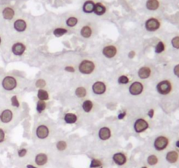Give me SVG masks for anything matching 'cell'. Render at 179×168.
I'll list each match as a JSON object with an SVG mask.
<instances>
[{
    "label": "cell",
    "mask_w": 179,
    "mask_h": 168,
    "mask_svg": "<svg viewBox=\"0 0 179 168\" xmlns=\"http://www.w3.org/2000/svg\"><path fill=\"white\" fill-rule=\"evenodd\" d=\"M77 70L83 75H91L97 70V63L91 59H83L77 65Z\"/></svg>",
    "instance_id": "cell-1"
},
{
    "label": "cell",
    "mask_w": 179,
    "mask_h": 168,
    "mask_svg": "<svg viewBox=\"0 0 179 168\" xmlns=\"http://www.w3.org/2000/svg\"><path fill=\"white\" fill-rule=\"evenodd\" d=\"M155 90L160 96H169L173 90V83L169 79L161 80L156 83Z\"/></svg>",
    "instance_id": "cell-2"
},
{
    "label": "cell",
    "mask_w": 179,
    "mask_h": 168,
    "mask_svg": "<svg viewBox=\"0 0 179 168\" xmlns=\"http://www.w3.org/2000/svg\"><path fill=\"white\" fill-rule=\"evenodd\" d=\"M170 144V139L166 135H159L155 137L153 141V148L155 152H162L169 147Z\"/></svg>",
    "instance_id": "cell-3"
},
{
    "label": "cell",
    "mask_w": 179,
    "mask_h": 168,
    "mask_svg": "<svg viewBox=\"0 0 179 168\" xmlns=\"http://www.w3.org/2000/svg\"><path fill=\"white\" fill-rule=\"evenodd\" d=\"M51 132H52L51 127L47 123H40L36 126L35 130V137L37 139L41 140V141L49 138V137L51 135Z\"/></svg>",
    "instance_id": "cell-4"
},
{
    "label": "cell",
    "mask_w": 179,
    "mask_h": 168,
    "mask_svg": "<svg viewBox=\"0 0 179 168\" xmlns=\"http://www.w3.org/2000/svg\"><path fill=\"white\" fill-rule=\"evenodd\" d=\"M162 27V21L156 17H149L144 22V28L148 33H155Z\"/></svg>",
    "instance_id": "cell-5"
},
{
    "label": "cell",
    "mask_w": 179,
    "mask_h": 168,
    "mask_svg": "<svg viewBox=\"0 0 179 168\" xmlns=\"http://www.w3.org/2000/svg\"><path fill=\"white\" fill-rule=\"evenodd\" d=\"M102 55L108 60L116 58L119 53V47L115 44H106L102 47Z\"/></svg>",
    "instance_id": "cell-6"
},
{
    "label": "cell",
    "mask_w": 179,
    "mask_h": 168,
    "mask_svg": "<svg viewBox=\"0 0 179 168\" xmlns=\"http://www.w3.org/2000/svg\"><path fill=\"white\" fill-rule=\"evenodd\" d=\"M2 88L5 91H12L16 89L19 86V81L13 75H6L3 78L1 81Z\"/></svg>",
    "instance_id": "cell-7"
},
{
    "label": "cell",
    "mask_w": 179,
    "mask_h": 168,
    "mask_svg": "<svg viewBox=\"0 0 179 168\" xmlns=\"http://www.w3.org/2000/svg\"><path fill=\"white\" fill-rule=\"evenodd\" d=\"M128 156L125 152H116L111 155V161L112 163L119 167H126L128 163Z\"/></svg>",
    "instance_id": "cell-8"
},
{
    "label": "cell",
    "mask_w": 179,
    "mask_h": 168,
    "mask_svg": "<svg viewBox=\"0 0 179 168\" xmlns=\"http://www.w3.org/2000/svg\"><path fill=\"white\" fill-rule=\"evenodd\" d=\"M79 34L83 39H90L96 34V26L93 23L88 22L81 26Z\"/></svg>",
    "instance_id": "cell-9"
},
{
    "label": "cell",
    "mask_w": 179,
    "mask_h": 168,
    "mask_svg": "<svg viewBox=\"0 0 179 168\" xmlns=\"http://www.w3.org/2000/svg\"><path fill=\"white\" fill-rule=\"evenodd\" d=\"M145 91V85L142 81H134L129 84L128 93L132 97H140Z\"/></svg>",
    "instance_id": "cell-10"
},
{
    "label": "cell",
    "mask_w": 179,
    "mask_h": 168,
    "mask_svg": "<svg viewBox=\"0 0 179 168\" xmlns=\"http://www.w3.org/2000/svg\"><path fill=\"white\" fill-rule=\"evenodd\" d=\"M91 89L92 93L95 96L101 97V96H105L108 90V86L106 81L98 80L92 83Z\"/></svg>",
    "instance_id": "cell-11"
},
{
    "label": "cell",
    "mask_w": 179,
    "mask_h": 168,
    "mask_svg": "<svg viewBox=\"0 0 179 168\" xmlns=\"http://www.w3.org/2000/svg\"><path fill=\"white\" fill-rule=\"evenodd\" d=\"M50 160L49 154L47 152H39L34 157V164L39 168L46 167Z\"/></svg>",
    "instance_id": "cell-12"
},
{
    "label": "cell",
    "mask_w": 179,
    "mask_h": 168,
    "mask_svg": "<svg viewBox=\"0 0 179 168\" xmlns=\"http://www.w3.org/2000/svg\"><path fill=\"white\" fill-rule=\"evenodd\" d=\"M133 129L135 133L142 134L149 129V122L144 117H139L134 121L133 124Z\"/></svg>",
    "instance_id": "cell-13"
},
{
    "label": "cell",
    "mask_w": 179,
    "mask_h": 168,
    "mask_svg": "<svg viewBox=\"0 0 179 168\" xmlns=\"http://www.w3.org/2000/svg\"><path fill=\"white\" fill-rule=\"evenodd\" d=\"M27 50V45L23 41H16L12 45L11 47V52L13 55L15 56H23Z\"/></svg>",
    "instance_id": "cell-14"
},
{
    "label": "cell",
    "mask_w": 179,
    "mask_h": 168,
    "mask_svg": "<svg viewBox=\"0 0 179 168\" xmlns=\"http://www.w3.org/2000/svg\"><path fill=\"white\" fill-rule=\"evenodd\" d=\"M12 26H13V29L17 33L23 34V33L27 32V30L28 29L29 24H28V21L26 19H24V18H18V19H16L13 21Z\"/></svg>",
    "instance_id": "cell-15"
},
{
    "label": "cell",
    "mask_w": 179,
    "mask_h": 168,
    "mask_svg": "<svg viewBox=\"0 0 179 168\" xmlns=\"http://www.w3.org/2000/svg\"><path fill=\"white\" fill-rule=\"evenodd\" d=\"M111 137H112V130L107 125L102 126L98 131V138L100 141L106 142L111 138Z\"/></svg>",
    "instance_id": "cell-16"
},
{
    "label": "cell",
    "mask_w": 179,
    "mask_h": 168,
    "mask_svg": "<svg viewBox=\"0 0 179 168\" xmlns=\"http://www.w3.org/2000/svg\"><path fill=\"white\" fill-rule=\"evenodd\" d=\"M14 119V111L12 109H4L0 113V121L2 124H7Z\"/></svg>",
    "instance_id": "cell-17"
},
{
    "label": "cell",
    "mask_w": 179,
    "mask_h": 168,
    "mask_svg": "<svg viewBox=\"0 0 179 168\" xmlns=\"http://www.w3.org/2000/svg\"><path fill=\"white\" fill-rule=\"evenodd\" d=\"M153 74V70L152 67L147 65H144L142 66L138 69L137 71V76L140 80H147L152 76Z\"/></svg>",
    "instance_id": "cell-18"
},
{
    "label": "cell",
    "mask_w": 179,
    "mask_h": 168,
    "mask_svg": "<svg viewBox=\"0 0 179 168\" xmlns=\"http://www.w3.org/2000/svg\"><path fill=\"white\" fill-rule=\"evenodd\" d=\"M165 160L170 165L177 164L179 161V152L177 150H170L165 154Z\"/></svg>",
    "instance_id": "cell-19"
},
{
    "label": "cell",
    "mask_w": 179,
    "mask_h": 168,
    "mask_svg": "<svg viewBox=\"0 0 179 168\" xmlns=\"http://www.w3.org/2000/svg\"><path fill=\"white\" fill-rule=\"evenodd\" d=\"M107 11V5L104 2L98 1L95 4V8H94L93 14H95L96 16H98V17H102V16H104V15L106 14Z\"/></svg>",
    "instance_id": "cell-20"
},
{
    "label": "cell",
    "mask_w": 179,
    "mask_h": 168,
    "mask_svg": "<svg viewBox=\"0 0 179 168\" xmlns=\"http://www.w3.org/2000/svg\"><path fill=\"white\" fill-rule=\"evenodd\" d=\"M160 157L155 153H150L146 158V165L149 168L157 167L160 164Z\"/></svg>",
    "instance_id": "cell-21"
},
{
    "label": "cell",
    "mask_w": 179,
    "mask_h": 168,
    "mask_svg": "<svg viewBox=\"0 0 179 168\" xmlns=\"http://www.w3.org/2000/svg\"><path fill=\"white\" fill-rule=\"evenodd\" d=\"M80 22V17L76 14H71L69 15L65 19V26L67 28H75L78 26Z\"/></svg>",
    "instance_id": "cell-22"
},
{
    "label": "cell",
    "mask_w": 179,
    "mask_h": 168,
    "mask_svg": "<svg viewBox=\"0 0 179 168\" xmlns=\"http://www.w3.org/2000/svg\"><path fill=\"white\" fill-rule=\"evenodd\" d=\"M2 16L5 20H12L16 16L15 9L12 6H5L2 11Z\"/></svg>",
    "instance_id": "cell-23"
},
{
    "label": "cell",
    "mask_w": 179,
    "mask_h": 168,
    "mask_svg": "<svg viewBox=\"0 0 179 168\" xmlns=\"http://www.w3.org/2000/svg\"><path fill=\"white\" fill-rule=\"evenodd\" d=\"M95 0H85L82 5V11L84 14H92L95 8Z\"/></svg>",
    "instance_id": "cell-24"
},
{
    "label": "cell",
    "mask_w": 179,
    "mask_h": 168,
    "mask_svg": "<svg viewBox=\"0 0 179 168\" xmlns=\"http://www.w3.org/2000/svg\"><path fill=\"white\" fill-rule=\"evenodd\" d=\"M81 108L83 109V111L86 114H90L94 110L95 108V102L91 101V99H84L82 102L81 104Z\"/></svg>",
    "instance_id": "cell-25"
},
{
    "label": "cell",
    "mask_w": 179,
    "mask_h": 168,
    "mask_svg": "<svg viewBox=\"0 0 179 168\" xmlns=\"http://www.w3.org/2000/svg\"><path fill=\"white\" fill-rule=\"evenodd\" d=\"M145 7L149 11H155L161 7V0H146Z\"/></svg>",
    "instance_id": "cell-26"
},
{
    "label": "cell",
    "mask_w": 179,
    "mask_h": 168,
    "mask_svg": "<svg viewBox=\"0 0 179 168\" xmlns=\"http://www.w3.org/2000/svg\"><path fill=\"white\" fill-rule=\"evenodd\" d=\"M78 119V116L73 112H67L63 116V121L66 124H75L77 123Z\"/></svg>",
    "instance_id": "cell-27"
},
{
    "label": "cell",
    "mask_w": 179,
    "mask_h": 168,
    "mask_svg": "<svg viewBox=\"0 0 179 168\" xmlns=\"http://www.w3.org/2000/svg\"><path fill=\"white\" fill-rule=\"evenodd\" d=\"M75 96L79 98V99H85L88 96V89L84 86H78L75 88Z\"/></svg>",
    "instance_id": "cell-28"
},
{
    "label": "cell",
    "mask_w": 179,
    "mask_h": 168,
    "mask_svg": "<svg viewBox=\"0 0 179 168\" xmlns=\"http://www.w3.org/2000/svg\"><path fill=\"white\" fill-rule=\"evenodd\" d=\"M69 144L65 139H60L55 143V150L59 152H64L68 150Z\"/></svg>",
    "instance_id": "cell-29"
},
{
    "label": "cell",
    "mask_w": 179,
    "mask_h": 168,
    "mask_svg": "<svg viewBox=\"0 0 179 168\" xmlns=\"http://www.w3.org/2000/svg\"><path fill=\"white\" fill-rule=\"evenodd\" d=\"M69 32H70L69 28H67L65 26H57L53 30V35L56 38H60V37H63V36L68 34Z\"/></svg>",
    "instance_id": "cell-30"
},
{
    "label": "cell",
    "mask_w": 179,
    "mask_h": 168,
    "mask_svg": "<svg viewBox=\"0 0 179 168\" xmlns=\"http://www.w3.org/2000/svg\"><path fill=\"white\" fill-rule=\"evenodd\" d=\"M37 98H38V100H40V101L47 102L50 98L48 91L46 89H38V91H37Z\"/></svg>",
    "instance_id": "cell-31"
},
{
    "label": "cell",
    "mask_w": 179,
    "mask_h": 168,
    "mask_svg": "<svg viewBox=\"0 0 179 168\" xmlns=\"http://www.w3.org/2000/svg\"><path fill=\"white\" fill-rule=\"evenodd\" d=\"M105 166V162L103 159L98 158H91V163H90V168H103Z\"/></svg>",
    "instance_id": "cell-32"
},
{
    "label": "cell",
    "mask_w": 179,
    "mask_h": 168,
    "mask_svg": "<svg viewBox=\"0 0 179 168\" xmlns=\"http://www.w3.org/2000/svg\"><path fill=\"white\" fill-rule=\"evenodd\" d=\"M47 108V102L45 101H40V100H38L36 102V112L38 114H42Z\"/></svg>",
    "instance_id": "cell-33"
},
{
    "label": "cell",
    "mask_w": 179,
    "mask_h": 168,
    "mask_svg": "<svg viewBox=\"0 0 179 168\" xmlns=\"http://www.w3.org/2000/svg\"><path fill=\"white\" fill-rule=\"evenodd\" d=\"M166 50V44L164 41L162 40H159L156 45L155 46V53L156 54H161L162 53H164Z\"/></svg>",
    "instance_id": "cell-34"
},
{
    "label": "cell",
    "mask_w": 179,
    "mask_h": 168,
    "mask_svg": "<svg viewBox=\"0 0 179 168\" xmlns=\"http://www.w3.org/2000/svg\"><path fill=\"white\" fill-rule=\"evenodd\" d=\"M117 82H118V84L122 85V86L128 85L130 83V78L127 74H120V75H119V77L117 79Z\"/></svg>",
    "instance_id": "cell-35"
},
{
    "label": "cell",
    "mask_w": 179,
    "mask_h": 168,
    "mask_svg": "<svg viewBox=\"0 0 179 168\" xmlns=\"http://www.w3.org/2000/svg\"><path fill=\"white\" fill-rule=\"evenodd\" d=\"M17 154H18V157L19 159H25L28 155V149L25 148V147L19 148L17 152Z\"/></svg>",
    "instance_id": "cell-36"
},
{
    "label": "cell",
    "mask_w": 179,
    "mask_h": 168,
    "mask_svg": "<svg viewBox=\"0 0 179 168\" xmlns=\"http://www.w3.org/2000/svg\"><path fill=\"white\" fill-rule=\"evenodd\" d=\"M170 44H171V46H172L174 49L179 50V35L174 36V37L171 39Z\"/></svg>",
    "instance_id": "cell-37"
},
{
    "label": "cell",
    "mask_w": 179,
    "mask_h": 168,
    "mask_svg": "<svg viewBox=\"0 0 179 168\" xmlns=\"http://www.w3.org/2000/svg\"><path fill=\"white\" fill-rule=\"evenodd\" d=\"M11 103L12 105V107L16 108V109H19L20 107V102L19 100V97L18 96H12L11 97Z\"/></svg>",
    "instance_id": "cell-38"
},
{
    "label": "cell",
    "mask_w": 179,
    "mask_h": 168,
    "mask_svg": "<svg viewBox=\"0 0 179 168\" xmlns=\"http://www.w3.org/2000/svg\"><path fill=\"white\" fill-rule=\"evenodd\" d=\"M47 86V81L44 79H38L35 81V87L40 89H45V87Z\"/></svg>",
    "instance_id": "cell-39"
},
{
    "label": "cell",
    "mask_w": 179,
    "mask_h": 168,
    "mask_svg": "<svg viewBox=\"0 0 179 168\" xmlns=\"http://www.w3.org/2000/svg\"><path fill=\"white\" fill-rule=\"evenodd\" d=\"M5 138H6L5 131L3 128H0V144L4 143L5 141Z\"/></svg>",
    "instance_id": "cell-40"
},
{
    "label": "cell",
    "mask_w": 179,
    "mask_h": 168,
    "mask_svg": "<svg viewBox=\"0 0 179 168\" xmlns=\"http://www.w3.org/2000/svg\"><path fill=\"white\" fill-rule=\"evenodd\" d=\"M64 70L68 73H75V67L72 65H68L66 67H64Z\"/></svg>",
    "instance_id": "cell-41"
},
{
    "label": "cell",
    "mask_w": 179,
    "mask_h": 168,
    "mask_svg": "<svg viewBox=\"0 0 179 168\" xmlns=\"http://www.w3.org/2000/svg\"><path fill=\"white\" fill-rule=\"evenodd\" d=\"M173 74L176 77L179 78V63L176 64L173 67Z\"/></svg>",
    "instance_id": "cell-42"
},
{
    "label": "cell",
    "mask_w": 179,
    "mask_h": 168,
    "mask_svg": "<svg viewBox=\"0 0 179 168\" xmlns=\"http://www.w3.org/2000/svg\"><path fill=\"white\" fill-rule=\"evenodd\" d=\"M127 117V111L126 110H122L118 114V119L119 120H122Z\"/></svg>",
    "instance_id": "cell-43"
},
{
    "label": "cell",
    "mask_w": 179,
    "mask_h": 168,
    "mask_svg": "<svg viewBox=\"0 0 179 168\" xmlns=\"http://www.w3.org/2000/svg\"><path fill=\"white\" fill-rule=\"evenodd\" d=\"M155 109H149L148 110H147V117H149V118H153L154 117H155Z\"/></svg>",
    "instance_id": "cell-44"
},
{
    "label": "cell",
    "mask_w": 179,
    "mask_h": 168,
    "mask_svg": "<svg viewBox=\"0 0 179 168\" xmlns=\"http://www.w3.org/2000/svg\"><path fill=\"white\" fill-rule=\"evenodd\" d=\"M136 55V52L134 50H132L128 53V58L129 59H134Z\"/></svg>",
    "instance_id": "cell-45"
},
{
    "label": "cell",
    "mask_w": 179,
    "mask_h": 168,
    "mask_svg": "<svg viewBox=\"0 0 179 168\" xmlns=\"http://www.w3.org/2000/svg\"><path fill=\"white\" fill-rule=\"evenodd\" d=\"M26 168H39V167H36L35 164H27V165H26Z\"/></svg>",
    "instance_id": "cell-46"
},
{
    "label": "cell",
    "mask_w": 179,
    "mask_h": 168,
    "mask_svg": "<svg viewBox=\"0 0 179 168\" xmlns=\"http://www.w3.org/2000/svg\"><path fill=\"white\" fill-rule=\"evenodd\" d=\"M175 145H176V147L178 148V152H179V139H178V140H177V141H176V143H175Z\"/></svg>",
    "instance_id": "cell-47"
},
{
    "label": "cell",
    "mask_w": 179,
    "mask_h": 168,
    "mask_svg": "<svg viewBox=\"0 0 179 168\" xmlns=\"http://www.w3.org/2000/svg\"><path fill=\"white\" fill-rule=\"evenodd\" d=\"M140 168H149V167H148L147 165H143V166H142V167H141Z\"/></svg>",
    "instance_id": "cell-48"
},
{
    "label": "cell",
    "mask_w": 179,
    "mask_h": 168,
    "mask_svg": "<svg viewBox=\"0 0 179 168\" xmlns=\"http://www.w3.org/2000/svg\"><path fill=\"white\" fill-rule=\"evenodd\" d=\"M1 44H2V38H1V36H0V46H1Z\"/></svg>",
    "instance_id": "cell-49"
}]
</instances>
